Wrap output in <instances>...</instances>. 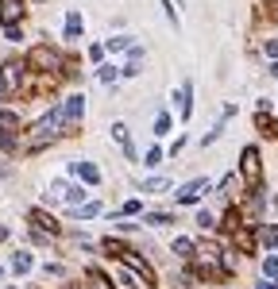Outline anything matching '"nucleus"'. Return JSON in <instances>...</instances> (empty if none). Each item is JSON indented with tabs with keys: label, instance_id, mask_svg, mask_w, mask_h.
Wrapping results in <instances>:
<instances>
[{
	"label": "nucleus",
	"instance_id": "obj_1",
	"mask_svg": "<svg viewBox=\"0 0 278 289\" xmlns=\"http://www.w3.org/2000/svg\"><path fill=\"white\" fill-rule=\"evenodd\" d=\"M58 135H66V116H62V104L58 108H50L43 120H35L31 124V131L20 135V151H39L46 143H54Z\"/></svg>",
	"mask_w": 278,
	"mask_h": 289
},
{
	"label": "nucleus",
	"instance_id": "obj_2",
	"mask_svg": "<svg viewBox=\"0 0 278 289\" xmlns=\"http://www.w3.org/2000/svg\"><path fill=\"white\" fill-rule=\"evenodd\" d=\"M101 247H104L108 255H116V258H120L128 270H132V274H139V278H143V286H155V270H151V262H147L139 251H132L128 243H120V239H112V235H108Z\"/></svg>",
	"mask_w": 278,
	"mask_h": 289
},
{
	"label": "nucleus",
	"instance_id": "obj_3",
	"mask_svg": "<svg viewBox=\"0 0 278 289\" xmlns=\"http://www.w3.org/2000/svg\"><path fill=\"white\" fill-rule=\"evenodd\" d=\"M193 266L201 278H224L228 270H224V251L216 243H201L197 247V255H193Z\"/></svg>",
	"mask_w": 278,
	"mask_h": 289
},
{
	"label": "nucleus",
	"instance_id": "obj_4",
	"mask_svg": "<svg viewBox=\"0 0 278 289\" xmlns=\"http://www.w3.org/2000/svg\"><path fill=\"white\" fill-rule=\"evenodd\" d=\"M240 178H243V185L259 189V181H263V158H259L255 147H243V155H240Z\"/></svg>",
	"mask_w": 278,
	"mask_h": 289
},
{
	"label": "nucleus",
	"instance_id": "obj_5",
	"mask_svg": "<svg viewBox=\"0 0 278 289\" xmlns=\"http://www.w3.org/2000/svg\"><path fill=\"white\" fill-rule=\"evenodd\" d=\"M62 54L58 50H50V46H35L31 54H27V66L35 69V73H54V69H62Z\"/></svg>",
	"mask_w": 278,
	"mask_h": 289
},
{
	"label": "nucleus",
	"instance_id": "obj_6",
	"mask_svg": "<svg viewBox=\"0 0 278 289\" xmlns=\"http://www.w3.org/2000/svg\"><path fill=\"white\" fill-rule=\"evenodd\" d=\"M27 220H31V227H35V239H54V235H62V224L54 220V216H46L43 208H31Z\"/></svg>",
	"mask_w": 278,
	"mask_h": 289
},
{
	"label": "nucleus",
	"instance_id": "obj_7",
	"mask_svg": "<svg viewBox=\"0 0 278 289\" xmlns=\"http://www.w3.org/2000/svg\"><path fill=\"white\" fill-rule=\"evenodd\" d=\"M20 147V116L8 108H0V151Z\"/></svg>",
	"mask_w": 278,
	"mask_h": 289
},
{
	"label": "nucleus",
	"instance_id": "obj_8",
	"mask_svg": "<svg viewBox=\"0 0 278 289\" xmlns=\"http://www.w3.org/2000/svg\"><path fill=\"white\" fill-rule=\"evenodd\" d=\"M201 193H212L208 178H193V181H185L182 189H178V204H197V200H201Z\"/></svg>",
	"mask_w": 278,
	"mask_h": 289
},
{
	"label": "nucleus",
	"instance_id": "obj_9",
	"mask_svg": "<svg viewBox=\"0 0 278 289\" xmlns=\"http://www.w3.org/2000/svg\"><path fill=\"white\" fill-rule=\"evenodd\" d=\"M62 116H66V135L77 131V124H81V116H85V96H70V100H62Z\"/></svg>",
	"mask_w": 278,
	"mask_h": 289
},
{
	"label": "nucleus",
	"instance_id": "obj_10",
	"mask_svg": "<svg viewBox=\"0 0 278 289\" xmlns=\"http://www.w3.org/2000/svg\"><path fill=\"white\" fill-rule=\"evenodd\" d=\"M0 20L4 27H16L23 20V0H0Z\"/></svg>",
	"mask_w": 278,
	"mask_h": 289
},
{
	"label": "nucleus",
	"instance_id": "obj_11",
	"mask_svg": "<svg viewBox=\"0 0 278 289\" xmlns=\"http://www.w3.org/2000/svg\"><path fill=\"white\" fill-rule=\"evenodd\" d=\"M70 170H73V178H81L85 185H97L101 181V170L93 162H70Z\"/></svg>",
	"mask_w": 278,
	"mask_h": 289
},
{
	"label": "nucleus",
	"instance_id": "obj_12",
	"mask_svg": "<svg viewBox=\"0 0 278 289\" xmlns=\"http://www.w3.org/2000/svg\"><path fill=\"white\" fill-rule=\"evenodd\" d=\"M232 239H236V247H240L243 255H255V235H251V224H243L240 231H232Z\"/></svg>",
	"mask_w": 278,
	"mask_h": 289
},
{
	"label": "nucleus",
	"instance_id": "obj_13",
	"mask_svg": "<svg viewBox=\"0 0 278 289\" xmlns=\"http://www.w3.org/2000/svg\"><path fill=\"white\" fill-rule=\"evenodd\" d=\"M0 69H4V81H8V93H12V89H20V73H23V66H20V62H4Z\"/></svg>",
	"mask_w": 278,
	"mask_h": 289
},
{
	"label": "nucleus",
	"instance_id": "obj_14",
	"mask_svg": "<svg viewBox=\"0 0 278 289\" xmlns=\"http://www.w3.org/2000/svg\"><path fill=\"white\" fill-rule=\"evenodd\" d=\"M189 96H193V85H189V81H182V89H178V112H182V120H189V112H193Z\"/></svg>",
	"mask_w": 278,
	"mask_h": 289
},
{
	"label": "nucleus",
	"instance_id": "obj_15",
	"mask_svg": "<svg viewBox=\"0 0 278 289\" xmlns=\"http://www.w3.org/2000/svg\"><path fill=\"white\" fill-rule=\"evenodd\" d=\"M112 139L124 147V155H128V158H136V147H132V139H128V128H124V124H112Z\"/></svg>",
	"mask_w": 278,
	"mask_h": 289
},
{
	"label": "nucleus",
	"instance_id": "obj_16",
	"mask_svg": "<svg viewBox=\"0 0 278 289\" xmlns=\"http://www.w3.org/2000/svg\"><path fill=\"white\" fill-rule=\"evenodd\" d=\"M255 124H259V131L267 135V139H278V120H271L267 112H259V116H255Z\"/></svg>",
	"mask_w": 278,
	"mask_h": 289
},
{
	"label": "nucleus",
	"instance_id": "obj_17",
	"mask_svg": "<svg viewBox=\"0 0 278 289\" xmlns=\"http://www.w3.org/2000/svg\"><path fill=\"white\" fill-rule=\"evenodd\" d=\"M174 255H178V258H193V255H197V243H193V239H174Z\"/></svg>",
	"mask_w": 278,
	"mask_h": 289
},
{
	"label": "nucleus",
	"instance_id": "obj_18",
	"mask_svg": "<svg viewBox=\"0 0 278 289\" xmlns=\"http://www.w3.org/2000/svg\"><path fill=\"white\" fill-rule=\"evenodd\" d=\"M220 197H240V178H236V174H228V178L220 181Z\"/></svg>",
	"mask_w": 278,
	"mask_h": 289
},
{
	"label": "nucleus",
	"instance_id": "obj_19",
	"mask_svg": "<svg viewBox=\"0 0 278 289\" xmlns=\"http://www.w3.org/2000/svg\"><path fill=\"white\" fill-rule=\"evenodd\" d=\"M77 35H81V16L70 12V16H66V39H77Z\"/></svg>",
	"mask_w": 278,
	"mask_h": 289
},
{
	"label": "nucleus",
	"instance_id": "obj_20",
	"mask_svg": "<svg viewBox=\"0 0 278 289\" xmlns=\"http://www.w3.org/2000/svg\"><path fill=\"white\" fill-rule=\"evenodd\" d=\"M139 62H143V50L132 46V50H128V66H124V73H139Z\"/></svg>",
	"mask_w": 278,
	"mask_h": 289
},
{
	"label": "nucleus",
	"instance_id": "obj_21",
	"mask_svg": "<svg viewBox=\"0 0 278 289\" xmlns=\"http://www.w3.org/2000/svg\"><path fill=\"white\" fill-rule=\"evenodd\" d=\"M12 270H16V274H27V270H31V255H27V251L12 255Z\"/></svg>",
	"mask_w": 278,
	"mask_h": 289
},
{
	"label": "nucleus",
	"instance_id": "obj_22",
	"mask_svg": "<svg viewBox=\"0 0 278 289\" xmlns=\"http://www.w3.org/2000/svg\"><path fill=\"white\" fill-rule=\"evenodd\" d=\"M263 278H267V282H275V286H278V258H275V255H271V258L263 262Z\"/></svg>",
	"mask_w": 278,
	"mask_h": 289
},
{
	"label": "nucleus",
	"instance_id": "obj_23",
	"mask_svg": "<svg viewBox=\"0 0 278 289\" xmlns=\"http://www.w3.org/2000/svg\"><path fill=\"white\" fill-rule=\"evenodd\" d=\"M143 224H151V227H162V224H174L170 212H151V216H143Z\"/></svg>",
	"mask_w": 278,
	"mask_h": 289
},
{
	"label": "nucleus",
	"instance_id": "obj_24",
	"mask_svg": "<svg viewBox=\"0 0 278 289\" xmlns=\"http://www.w3.org/2000/svg\"><path fill=\"white\" fill-rule=\"evenodd\" d=\"M162 189H170V181H166V178H151V181H143V193H162Z\"/></svg>",
	"mask_w": 278,
	"mask_h": 289
},
{
	"label": "nucleus",
	"instance_id": "obj_25",
	"mask_svg": "<svg viewBox=\"0 0 278 289\" xmlns=\"http://www.w3.org/2000/svg\"><path fill=\"white\" fill-rule=\"evenodd\" d=\"M170 131V112H159V120H155V135H166Z\"/></svg>",
	"mask_w": 278,
	"mask_h": 289
},
{
	"label": "nucleus",
	"instance_id": "obj_26",
	"mask_svg": "<svg viewBox=\"0 0 278 289\" xmlns=\"http://www.w3.org/2000/svg\"><path fill=\"white\" fill-rule=\"evenodd\" d=\"M120 73H124V69H116V66H101V81H104V85H108V81H116V77H120Z\"/></svg>",
	"mask_w": 278,
	"mask_h": 289
},
{
	"label": "nucleus",
	"instance_id": "obj_27",
	"mask_svg": "<svg viewBox=\"0 0 278 289\" xmlns=\"http://www.w3.org/2000/svg\"><path fill=\"white\" fill-rule=\"evenodd\" d=\"M259 235H263V243H267V247H278V227H263Z\"/></svg>",
	"mask_w": 278,
	"mask_h": 289
},
{
	"label": "nucleus",
	"instance_id": "obj_28",
	"mask_svg": "<svg viewBox=\"0 0 278 289\" xmlns=\"http://www.w3.org/2000/svg\"><path fill=\"white\" fill-rule=\"evenodd\" d=\"M77 212H81V216H85V220H89V216H97V212H101V204H97V200H89V204H81V208H77Z\"/></svg>",
	"mask_w": 278,
	"mask_h": 289
},
{
	"label": "nucleus",
	"instance_id": "obj_29",
	"mask_svg": "<svg viewBox=\"0 0 278 289\" xmlns=\"http://www.w3.org/2000/svg\"><path fill=\"white\" fill-rule=\"evenodd\" d=\"M162 162V147H151V151H147V166H159Z\"/></svg>",
	"mask_w": 278,
	"mask_h": 289
},
{
	"label": "nucleus",
	"instance_id": "obj_30",
	"mask_svg": "<svg viewBox=\"0 0 278 289\" xmlns=\"http://www.w3.org/2000/svg\"><path fill=\"white\" fill-rule=\"evenodd\" d=\"M4 35H8L12 43H20V39H23V27H20V23H16V27H4Z\"/></svg>",
	"mask_w": 278,
	"mask_h": 289
},
{
	"label": "nucleus",
	"instance_id": "obj_31",
	"mask_svg": "<svg viewBox=\"0 0 278 289\" xmlns=\"http://www.w3.org/2000/svg\"><path fill=\"white\" fill-rule=\"evenodd\" d=\"M197 227H212V212L201 208V212H197Z\"/></svg>",
	"mask_w": 278,
	"mask_h": 289
},
{
	"label": "nucleus",
	"instance_id": "obj_32",
	"mask_svg": "<svg viewBox=\"0 0 278 289\" xmlns=\"http://www.w3.org/2000/svg\"><path fill=\"white\" fill-rule=\"evenodd\" d=\"M120 212H124V216H136V212H139V200H128V204H124Z\"/></svg>",
	"mask_w": 278,
	"mask_h": 289
},
{
	"label": "nucleus",
	"instance_id": "obj_33",
	"mask_svg": "<svg viewBox=\"0 0 278 289\" xmlns=\"http://www.w3.org/2000/svg\"><path fill=\"white\" fill-rule=\"evenodd\" d=\"M267 54H271V58H278V39H271V43H267Z\"/></svg>",
	"mask_w": 278,
	"mask_h": 289
},
{
	"label": "nucleus",
	"instance_id": "obj_34",
	"mask_svg": "<svg viewBox=\"0 0 278 289\" xmlns=\"http://www.w3.org/2000/svg\"><path fill=\"white\" fill-rule=\"evenodd\" d=\"M255 289H278V286H275V282H267V278H263V282H259Z\"/></svg>",
	"mask_w": 278,
	"mask_h": 289
},
{
	"label": "nucleus",
	"instance_id": "obj_35",
	"mask_svg": "<svg viewBox=\"0 0 278 289\" xmlns=\"http://www.w3.org/2000/svg\"><path fill=\"white\" fill-rule=\"evenodd\" d=\"M8 93V81H4V69H0V96Z\"/></svg>",
	"mask_w": 278,
	"mask_h": 289
},
{
	"label": "nucleus",
	"instance_id": "obj_36",
	"mask_svg": "<svg viewBox=\"0 0 278 289\" xmlns=\"http://www.w3.org/2000/svg\"><path fill=\"white\" fill-rule=\"evenodd\" d=\"M267 8H271V12H278V0H267Z\"/></svg>",
	"mask_w": 278,
	"mask_h": 289
},
{
	"label": "nucleus",
	"instance_id": "obj_37",
	"mask_svg": "<svg viewBox=\"0 0 278 289\" xmlns=\"http://www.w3.org/2000/svg\"><path fill=\"white\" fill-rule=\"evenodd\" d=\"M0 274H4V270H0Z\"/></svg>",
	"mask_w": 278,
	"mask_h": 289
}]
</instances>
